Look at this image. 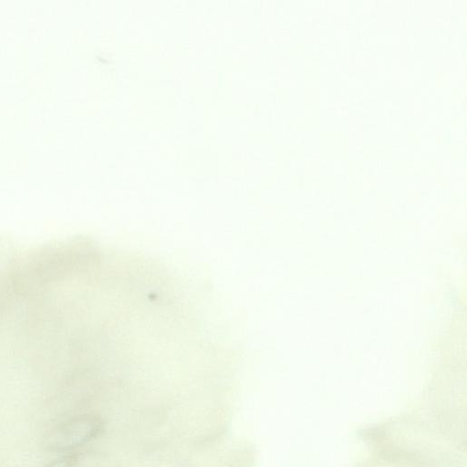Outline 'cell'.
Wrapping results in <instances>:
<instances>
[{
    "mask_svg": "<svg viewBox=\"0 0 467 467\" xmlns=\"http://www.w3.org/2000/svg\"><path fill=\"white\" fill-rule=\"evenodd\" d=\"M77 460L78 458L76 454H68L67 456L57 459L46 467H72Z\"/></svg>",
    "mask_w": 467,
    "mask_h": 467,
    "instance_id": "obj_2",
    "label": "cell"
},
{
    "mask_svg": "<svg viewBox=\"0 0 467 467\" xmlns=\"http://www.w3.org/2000/svg\"><path fill=\"white\" fill-rule=\"evenodd\" d=\"M103 422L94 415H79L52 427L45 435L43 444L51 451H64L85 444L100 434Z\"/></svg>",
    "mask_w": 467,
    "mask_h": 467,
    "instance_id": "obj_1",
    "label": "cell"
}]
</instances>
